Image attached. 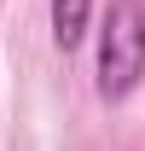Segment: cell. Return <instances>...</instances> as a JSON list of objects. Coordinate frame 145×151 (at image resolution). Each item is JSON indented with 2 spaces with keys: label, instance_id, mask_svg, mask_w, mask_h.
Wrapping results in <instances>:
<instances>
[{
  "label": "cell",
  "instance_id": "1",
  "mask_svg": "<svg viewBox=\"0 0 145 151\" xmlns=\"http://www.w3.org/2000/svg\"><path fill=\"white\" fill-rule=\"evenodd\" d=\"M145 81V0H110L99 29V99L122 105Z\"/></svg>",
  "mask_w": 145,
  "mask_h": 151
},
{
  "label": "cell",
  "instance_id": "2",
  "mask_svg": "<svg viewBox=\"0 0 145 151\" xmlns=\"http://www.w3.org/2000/svg\"><path fill=\"white\" fill-rule=\"evenodd\" d=\"M87 23H93V0H52V41L64 52L87 41Z\"/></svg>",
  "mask_w": 145,
  "mask_h": 151
}]
</instances>
